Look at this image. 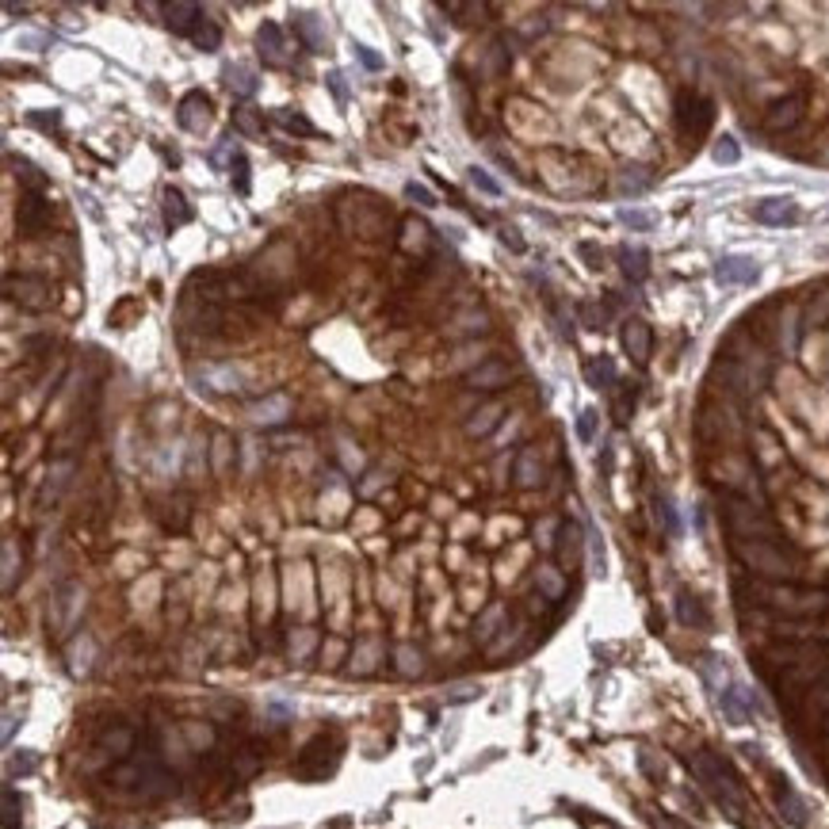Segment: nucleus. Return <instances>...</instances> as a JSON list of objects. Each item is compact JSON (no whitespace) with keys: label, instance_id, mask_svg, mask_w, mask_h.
I'll list each match as a JSON object with an SVG mask.
<instances>
[{"label":"nucleus","instance_id":"1","mask_svg":"<svg viewBox=\"0 0 829 829\" xmlns=\"http://www.w3.org/2000/svg\"><path fill=\"white\" fill-rule=\"evenodd\" d=\"M688 772L699 780V788H704L714 807H719L726 818H734L738 825H749V803H746V788H741V780L734 776V768L722 761L719 753L711 749H696L688 756Z\"/></svg>","mask_w":829,"mask_h":829},{"label":"nucleus","instance_id":"2","mask_svg":"<svg viewBox=\"0 0 829 829\" xmlns=\"http://www.w3.org/2000/svg\"><path fill=\"white\" fill-rule=\"evenodd\" d=\"M738 593L749 596L756 608H768L788 620H814L829 608V596L822 589H807V585H795V581H756L753 577V585H738Z\"/></svg>","mask_w":829,"mask_h":829},{"label":"nucleus","instance_id":"3","mask_svg":"<svg viewBox=\"0 0 829 829\" xmlns=\"http://www.w3.org/2000/svg\"><path fill=\"white\" fill-rule=\"evenodd\" d=\"M107 783H115L123 791H138V795H168L176 791V776L165 768L161 753L157 749H146V753H131L126 761H119L115 768L107 772Z\"/></svg>","mask_w":829,"mask_h":829},{"label":"nucleus","instance_id":"4","mask_svg":"<svg viewBox=\"0 0 829 829\" xmlns=\"http://www.w3.org/2000/svg\"><path fill=\"white\" fill-rule=\"evenodd\" d=\"M722 524L731 532V543H783L780 524L768 517V509L753 505L741 493L722 497Z\"/></svg>","mask_w":829,"mask_h":829},{"label":"nucleus","instance_id":"5","mask_svg":"<svg viewBox=\"0 0 829 829\" xmlns=\"http://www.w3.org/2000/svg\"><path fill=\"white\" fill-rule=\"evenodd\" d=\"M734 559L749 569L756 581H795L799 559L788 543H731Z\"/></svg>","mask_w":829,"mask_h":829},{"label":"nucleus","instance_id":"6","mask_svg":"<svg viewBox=\"0 0 829 829\" xmlns=\"http://www.w3.org/2000/svg\"><path fill=\"white\" fill-rule=\"evenodd\" d=\"M340 749H345V738H340L337 731H321L318 738L306 741L303 753H298L295 776L298 780H325V776H333V768L340 761Z\"/></svg>","mask_w":829,"mask_h":829},{"label":"nucleus","instance_id":"7","mask_svg":"<svg viewBox=\"0 0 829 829\" xmlns=\"http://www.w3.org/2000/svg\"><path fill=\"white\" fill-rule=\"evenodd\" d=\"M711 123H714V99L684 89L677 96V134L688 141V146H696L699 138H707Z\"/></svg>","mask_w":829,"mask_h":829},{"label":"nucleus","instance_id":"8","mask_svg":"<svg viewBox=\"0 0 829 829\" xmlns=\"http://www.w3.org/2000/svg\"><path fill=\"white\" fill-rule=\"evenodd\" d=\"M50 199L47 192H20V203H16V230L23 237H38L42 230L50 226Z\"/></svg>","mask_w":829,"mask_h":829},{"label":"nucleus","instance_id":"9","mask_svg":"<svg viewBox=\"0 0 829 829\" xmlns=\"http://www.w3.org/2000/svg\"><path fill=\"white\" fill-rule=\"evenodd\" d=\"M714 696H719V707H722V714H726V722H731V726H746V722H753V714L761 711L753 688H746L741 680H731L722 692H714Z\"/></svg>","mask_w":829,"mask_h":829},{"label":"nucleus","instance_id":"10","mask_svg":"<svg viewBox=\"0 0 829 829\" xmlns=\"http://www.w3.org/2000/svg\"><path fill=\"white\" fill-rule=\"evenodd\" d=\"M4 295L12 298V303H20L23 310H47L54 303L50 283L42 276H8L4 279Z\"/></svg>","mask_w":829,"mask_h":829},{"label":"nucleus","instance_id":"11","mask_svg":"<svg viewBox=\"0 0 829 829\" xmlns=\"http://www.w3.org/2000/svg\"><path fill=\"white\" fill-rule=\"evenodd\" d=\"M803 115H807V96L803 92H791V96L776 99V104L765 111L761 126H765L768 134H788V131H795V126L803 123Z\"/></svg>","mask_w":829,"mask_h":829},{"label":"nucleus","instance_id":"12","mask_svg":"<svg viewBox=\"0 0 829 829\" xmlns=\"http://www.w3.org/2000/svg\"><path fill=\"white\" fill-rule=\"evenodd\" d=\"M761 279V264L753 261V256H719L714 261V283L719 287H749V283Z\"/></svg>","mask_w":829,"mask_h":829},{"label":"nucleus","instance_id":"13","mask_svg":"<svg viewBox=\"0 0 829 829\" xmlns=\"http://www.w3.org/2000/svg\"><path fill=\"white\" fill-rule=\"evenodd\" d=\"M210 96L203 89H192V92H184L180 96V104H176V123L184 126L188 134H203L207 126H210Z\"/></svg>","mask_w":829,"mask_h":829},{"label":"nucleus","instance_id":"14","mask_svg":"<svg viewBox=\"0 0 829 829\" xmlns=\"http://www.w3.org/2000/svg\"><path fill=\"white\" fill-rule=\"evenodd\" d=\"M256 54H261L264 65H287L291 54H287V35L276 20H264L256 27Z\"/></svg>","mask_w":829,"mask_h":829},{"label":"nucleus","instance_id":"15","mask_svg":"<svg viewBox=\"0 0 829 829\" xmlns=\"http://www.w3.org/2000/svg\"><path fill=\"white\" fill-rule=\"evenodd\" d=\"M772 795H776V807H780V814H783V822H788V825L803 829V825L810 822V807H807V799L799 795V791H795L783 776L772 780Z\"/></svg>","mask_w":829,"mask_h":829},{"label":"nucleus","instance_id":"16","mask_svg":"<svg viewBox=\"0 0 829 829\" xmlns=\"http://www.w3.org/2000/svg\"><path fill=\"white\" fill-rule=\"evenodd\" d=\"M620 345H623V352L631 355L635 363H646L650 352H654V333H650V325L642 321V318H627L623 329H620Z\"/></svg>","mask_w":829,"mask_h":829},{"label":"nucleus","instance_id":"17","mask_svg":"<svg viewBox=\"0 0 829 829\" xmlns=\"http://www.w3.org/2000/svg\"><path fill=\"white\" fill-rule=\"evenodd\" d=\"M195 379L203 382L210 394H237L241 382H245L234 363H203V367L195 371Z\"/></svg>","mask_w":829,"mask_h":829},{"label":"nucleus","instance_id":"18","mask_svg":"<svg viewBox=\"0 0 829 829\" xmlns=\"http://www.w3.org/2000/svg\"><path fill=\"white\" fill-rule=\"evenodd\" d=\"M161 16H165V27L173 35H188L192 38V31L199 27V20H203L207 12L199 4H192V0H173V4H161Z\"/></svg>","mask_w":829,"mask_h":829},{"label":"nucleus","instance_id":"19","mask_svg":"<svg viewBox=\"0 0 829 829\" xmlns=\"http://www.w3.org/2000/svg\"><path fill=\"white\" fill-rule=\"evenodd\" d=\"M753 218L761 226H791L799 218V207L791 195H768L753 207Z\"/></svg>","mask_w":829,"mask_h":829},{"label":"nucleus","instance_id":"20","mask_svg":"<svg viewBox=\"0 0 829 829\" xmlns=\"http://www.w3.org/2000/svg\"><path fill=\"white\" fill-rule=\"evenodd\" d=\"M291 27H295L298 42H303L310 54H325V23L313 16V12H306V8L291 12Z\"/></svg>","mask_w":829,"mask_h":829},{"label":"nucleus","instance_id":"21","mask_svg":"<svg viewBox=\"0 0 829 829\" xmlns=\"http://www.w3.org/2000/svg\"><path fill=\"white\" fill-rule=\"evenodd\" d=\"M134 741H138V734H134V726L131 722H115V726H107L104 731V738H99V753H107L111 761H126V756L134 753Z\"/></svg>","mask_w":829,"mask_h":829},{"label":"nucleus","instance_id":"22","mask_svg":"<svg viewBox=\"0 0 829 829\" xmlns=\"http://www.w3.org/2000/svg\"><path fill=\"white\" fill-rule=\"evenodd\" d=\"M161 210H165V226H168V230H180V226H188L195 218V207L188 203V195H184L180 188H173V184L161 192Z\"/></svg>","mask_w":829,"mask_h":829},{"label":"nucleus","instance_id":"23","mask_svg":"<svg viewBox=\"0 0 829 829\" xmlns=\"http://www.w3.org/2000/svg\"><path fill=\"white\" fill-rule=\"evenodd\" d=\"M509 379H512V367L505 360H485L466 375V382L474 390H501V386H509Z\"/></svg>","mask_w":829,"mask_h":829},{"label":"nucleus","instance_id":"24","mask_svg":"<svg viewBox=\"0 0 829 829\" xmlns=\"http://www.w3.org/2000/svg\"><path fill=\"white\" fill-rule=\"evenodd\" d=\"M81 604H84V593L77 589V585H62L58 593H54V608H50V620H54V627H65L77 620V611H81Z\"/></svg>","mask_w":829,"mask_h":829},{"label":"nucleus","instance_id":"25","mask_svg":"<svg viewBox=\"0 0 829 829\" xmlns=\"http://www.w3.org/2000/svg\"><path fill=\"white\" fill-rule=\"evenodd\" d=\"M249 417H252V424H279L283 417H291V397L287 394H268V397H261V402H252L249 406Z\"/></svg>","mask_w":829,"mask_h":829},{"label":"nucleus","instance_id":"26","mask_svg":"<svg viewBox=\"0 0 829 829\" xmlns=\"http://www.w3.org/2000/svg\"><path fill=\"white\" fill-rule=\"evenodd\" d=\"M222 77H226V89H230L234 96H241V99H252L256 92H261V77H256V69L241 65V62L226 65V69H222Z\"/></svg>","mask_w":829,"mask_h":829},{"label":"nucleus","instance_id":"27","mask_svg":"<svg viewBox=\"0 0 829 829\" xmlns=\"http://www.w3.org/2000/svg\"><path fill=\"white\" fill-rule=\"evenodd\" d=\"M616 261H620V271L631 283H642L650 276V252L642 249V245H620L616 249Z\"/></svg>","mask_w":829,"mask_h":829},{"label":"nucleus","instance_id":"28","mask_svg":"<svg viewBox=\"0 0 829 829\" xmlns=\"http://www.w3.org/2000/svg\"><path fill=\"white\" fill-rule=\"evenodd\" d=\"M616 379H620L616 375V360L604 355V352L593 355V360L585 363V382H589L593 390H616Z\"/></svg>","mask_w":829,"mask_h":829},{"label":"nucleus","instance_id":"29","mask_svg":"<svg viewBox=\"0 0 829 829\" xmlns=\"http://www.w3.org/2000/svg\"><path fill=\"white\" fill-rule=\"evenodd\" d=\"M677 620L684 623V627H711V611H707V604L699 596H692V593H677Z\"/></svg>","mask_w":829,"mask_h":829},{"label":"nucleus","instance_id":"30","mask_svg":"<svg viewBox=\"0 0 829 829\" xmlns=\"http://www.w3.org/2000/svg\"><path fill=\"white\" fill-rule=\"evenodd\" d=\"M271 123H276L279 131H287V134H298V138H318V126H313L306 115H298V111H291V107L271 111Z\"/></svg>","mask_w":829,"mask_h":829},{"label":"nucleus","instance_id":"31","mask_svg":"<svg viewBox=\"0 0 829 829\" xmlns=\"http://www.w3.org/2000/svg\"><path fill=\"white\" fill-rule=\"evenodd\" d=\"M543 482V463H539V451L527 448L520 459H517V485L520 490H535V485Z\"/></svg>","mask_w":829,"mask_h":829},{"label":"nucleus","instance_id":"32","mask_svg":"<svg viewBox=\"0 0 829 829\" xmlns=\"http://www.w3.org/2000/svg\"><path fill=\"white\" fill-rule=\"evenodd\" d=\"M501 417H505V409H501V406H485V409H478V413H474V417H470V421H466V432H470V436H478V440H482V436H490V432H493V428H497V424H501Z\"/></svg>","mask_w":829,"mask_h":829},{"label":"nucleus","instance_id":"33","mask_svg":"<svg viewBox=\"0 0 829 829\" xmlns=\"http://www.w3.org/2000/svg\"><path fill=\"white\" fill-rule=\"evenodd\" d=\"M192 42H195V47L203 50V54H214V50L222 47V27L214 23L210 16H203V20H199V27L192 31Z\"/></svg>","mask_w":829,"mask_h":829},{"label":"nucleus","instance_id":"34","mask_svg":"<svg viewBox=\"0 0 829 829\" xmlns=\"http://www.w3.org/2000/svg\"><path fill=\"white\" fill-rule=\"evenodd\" d=\"M8 165L16 168V180H23V192H47V176H42L31 161H23V157L12 153V157H8Z\"/></svg>","mask_w":829,"mask_h":829},{"label":"nucleus","instance_id":"35","mask_svg":"<svg viewBox=\"0 0 829 829\" xmlns=\"http://www.w3.org/2000/svg\"><path fill=\"white\" fill-rule=\"evenodd\" d=\"M234 134L261 138V134H264V115H261L256 107H237V111H234Z\"/></svg>","mask_w":829,"mask_h":829},{"label":"nucleus","instance_id":"36","mask_svg":"<svg viewBox=\"0 0 829 829\" xmlns=\"http://www.w3.org/2000/svg\"><path fill=\"white\" fill-rule=\"evenodd\" d=\"M237 153H241V150L234 146V131H230V134H222V138H218V146L210 150V165H214V168H234Z\"/></svg>","mask_w":829,"mask_h":829},{"label":"nucleus","instance_id":"37","mask_svg":"<svg viewBox=\"0 0 829 829\" xmlns=\"http://www.w3.org/2000/svg\"><path fill=\"white\" fill-rule=\"evenodd\" d=\"M230 180H234V192L237 195H249L252 192V165H249L245 153H237V161L230 168Z\"/></svg>","mask_w":829,"mask_h":829},{"label":"nucleus","instance_id":"38","mask_svg":"<svg viewBox=\"0 0 829 829\" xmlns=\"http://www.w3.org/2000/svg\"><path fill=\"white\" fill-rule=\"evenodd\" d=\"M69 665H73V673H89V665H92V638H77L73 642V650H69Z\"/></svg>","mask_w":829,"mask_h":829},{"label":"nucleus","instance_id":"39","mask_svg":"<svg viewBox=\"0 0 829 829\" xmlns=\"http://www.w3.org/2000/svg\"><path fill=\"white\" fill-rule=\"evenodd\" d=\"M620 222H623V226H631V230H642V234L654 230V226H657L654 214H646V210H631V207H623V210H620Z\"/></svg>","mask_w":829,"mask_h":829},{"label":"nucleus","instance_id":"40","mask_svg":"<svg viewBox=\"0 0 829 829\" xmlns=\"http://www.w3.org/2000/svg\"><path fill=\"white\" fill-rule=\"evenodd\" d=\"M711 157H714L719 165H738L741 146H738L734 138H719V141H714V150H711Z\"/></svg>","mask_w":829,"mask_h":829},{"label":"nucleus","instance_id":"41","mask_svg":"<svg viewBox=\"0 0 829 829\" xmlns=\"http://www.w3.org/2000/svg\"><path fill=\"white\" fill-rule=\"evenodd\" d=\"M654 505H657V520L665 524V532H669V535H680V520H677L673 501H669V497H657Z\"/></svg>","mask_w":829,"mask_h":829},{"label":"nucleus","instance_id":"42","mask_svg":"<svg viewBox=\"0 0 829 829\" xmlns=\"http://www.w3.org/2000/svg\"><path fill=\"white\" fill-rule=\"evenodd\" d=\"M466 176H470V184H474L478 192H485V195H501V184H497L490 173H485V168L470 165V168H466Z\"/></svg>","mask_w":829,"mask_h":829},{"label":"nucleus","instance_id":"43","mask_svg":"<svg viewBox=\"0 0 829 829\" xmlns=\"http://www.w3.org/2000/svg\"><path fill=\"white\" fill-rule=\"evenodd\" d=\"M4 829H20V795L16 788H4Z\"/></svg>","mask_w":829,"mask_h":829},{"label":"nucleus","instance_id":"44","mask_svg":"<svg viewBox=\"0 0 829 829\" xmlns=\"http://www.w3.org/2000/svg\"><path fill=\"white\" fill-rule=\"evenodd\" d=\"M638 173H642V168H627V173H623V192L642 195V192L654 188V176H638Z\"/></svg>","mask_w":829,"mask_h":829},{"label":"nucleus","instance_id":"45","mask_svg":"<svg viewBox=\"0 0 829 829\" xmlns=\"http://www.w3.org/2000/svg\"><path fill=\"white\" fill-rule=\"evenodd\" d=\"M406 199H413V203H421V207H440L436 192H428L424 184H417V180H409V184H406Z\"/></svg>","mask_w":829,"mask_h":829},{"label":"nucleus","instance_id":"46","mask_svg":"<svg viewBox=\"0 0 829 829\" xmlns=\"http://www.w3.org/2000/svg\"><path fill=\"white\" fill-rule=\"evenodd\" d=\"M596 409H581V417H577V440L581 444H593V436H596Z\"/></svg>","mask_w":829,"mask_h":829},{"label":"nucleus","instance_id":"47","mask_svg":"<svg viewBox=\"0 0 829 829\" xmlns=\"http://www.w3.org/2000/svg\"><path fill=\"white\" fill-rule=\"evenodd\" d=\"M539 589L547 593V596H562V577H559V569L543 566V569H539Z\"/></svg>","mask_w":829,"mask_h":829},{"label":"nucleus","instance_id":"48","mask_svg":"<svg viewBox=\"0 0 829 829\" xmlns=\"http://www.w3.org/2000/svg\"><path fill=\"white\" fill-rule=\"evenodd\" d=\"M16 585V543H4V593Z\"/></svg>","mask_w":829,"mask_h":829},{"label":"nucleus","instance_id":"49","mask_svg":"<svg viewBox=\"0 0 829 829\" xmlns=\"http://www.w3.org/2000/svg\"><path fill=\"white\" fill-rule=\"evenodd\" d=\"M352 50H355V58L363 62V69H371V73H379V69H382V58H379V54L371 50V47H363V42H355Z\"/></svg>","mask_w":829,"mask_h":829},{"label":"nucleus","instance_id":"50","mask_svg":"<svg viewBox=\"0 0 829 829\" xmlns=\"http://www.w3.org/2000/svg\"><path fill=\"white\" fill-rule=\"evenodd\" d=\"M325 84H329V92L337 96V104H348V84H345V73H337V69H333V73L325 77Z\"/></svg>","mask_w":829,"mask_h":829},{"label":"nucleus","instance_id":"51","mask_svg":"<svg viewBox=\"0 0 829 829\" xmlns=\"http://www.w3.org/2000/svg\"><path fill=\"white\" fill-rule=\"evenodd\" d=\"M631 409H635V386H631V390H623V394L616 397V421H620V424H627V417H631Z\"/></svg>","mask_w":829,"mask_h":829},{"label":"nucleus","instance_id":"52","mask_svg":"<svg viewBox=\"0 0 829 829\" xmlns=\"http://www.w3.org/2000/svg\"><path fill=\"white\" fill-rule=\"evenodd\" d=\"M581 321H585V329H593V333H600V329H604V313H600L596 306H589V303H585L581 310Z\"/></svg>","mask_w":829,"mask_h":829},{"label":"nucleus","instance_id":"53","mask_svg":"<svg viewBox=\"0 0 829 829\" xmlns=\"http://www.w3.org/2000/svg\"><path fill=\"white\" fill-rule=\"evenodd\" d=\"M27 123H31V126H38V131H58L62 115H58V111H54L50 119H47V115H27Z\"/></svg>","mask_w":829,"mask_h":829},{"label":"nucleus","instance_id":"54","mask_svg":"<svg viewBox=\"0 0 829 829\" xmlns=\"http://www.w3.org/2000/svg\"><path fill=\"white\" fill-rule=\"evenodd\" d=\"M31 768H35V756H31V753L12 756V761H8V772H12V776H16V772H31Z\"/></svg>","mask_w":829,"mask_h":829},{"label":"nucleus","instance_id":"55","mask_svg":"<svg viewBox=\"0 0 829 829\" xmlns=\"http://www.w3.org/2000/svg\"><path fill=\"white\" fill-rule=\"evenodd\" d=\"M577 252L585 256V261H589V268H593V271H600V252H596V245H593V241H581V245H577Z\"/></svg>","mask_w":829,"mask_h":829},{"label":"nucleus","instance_id":"56","mask_svg":"<svg viewBox=\"0 0 829 829\" xmlns=\"http://www.w3.org/2000/svg\"><path fill=\"white\" fill-rule=\"evenodd\" d=\"M501 241L512 249V252H524V237H520V230H501Z\"/></svg>","mask_w":829,"mask_h":829},{"label":"nucleus","instance_id":"57","mask_svg":"<svg viewBox=\"0 0 829 829\" xmlns=\"http://www.w3.org/2000/svg\"><path fill=\"white\" fill-rule=\"evenodd\" d=\"M822 731H825V734H829V714H825V722H822Z\"/></svg>","mask_w":829,"mask_h":829}]
</instances>
